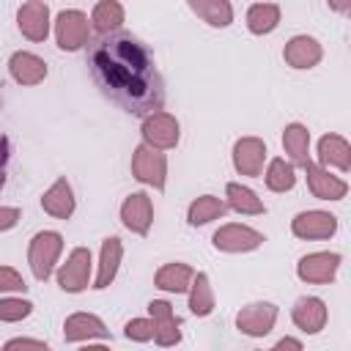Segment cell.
<instances>
[{
  "label": "cell",
  "instance_id": "7402d4cb",
  "mask_svg": "<svg viewBox=\"0 0 351 351\" xmlns=\"http://www.w3.org/2000/svg\"><path fill=\"white\" fill-rule=\"evenodd\" d=\"M318 159H321V165H335L340 170H348L351 167V148L343 137L326 134L318 143Z\"/></svg>",
  "mask_w": 351,
  "mask_h": 351
},
{
  "label": "cell",
  "instance_id": "f546056e",
  "mask_svg": "<svg viewBox=\"0 0 351 351\" xmlns=\"http://www.w3.org/2000/svg\"><path fill=\"white\" fill-rule=\"evenodd\" d=\"M293 184H296L293 165L285 159H271V165L266 170V186L271 192H285V189H293Z\"/></svg>",
  "mask_w": 351,
  "mask_h": 351
},
{
  "label": "cell",
  "instance_id": "d6986e66",
  "mask_svg": "<svg viewBox=\"0 0 351 351\" xmlns=\"http://www.w3.org/2000/svg\"><path fill=\"white\" fill-rule=\"evenodd\" d=\"M41 206H44V211H49L52 217H58V219H69L71 211H74V195H71L69 181H66V178H58V181L44 192Z\"/></svg>",
  "mask_w": 351,
  "mask_h": 351
},
{
  "label": "cell",
  "instance_id": "e575fe53",
  "mask_svg": "<svg viewBox=\"0 0 351 351\" xmlns=\"http://www.w3.org/2000/svg\"><path fill=\"white\" fill-rule=\"evenodd\" d=\"M0 351H49V346L38 343V340H30V337H16V340H8Z\"/></svg>",
  "mask_w": 351,
  "mask_h": 351
},
{
  "label": "cell",
  "instance_id": "f1b7e54d",
  "mask_svg": "<svg viewBox=\"0 0 351 351\" xmlns=\"http://www.w3.org/2000/svg\"><path fill=\"white\" fill-rule=\"evenodd\" d=\"M228 208L239 214H263V203L255 197L252 189L241 184H228Z\"/></svg>",
  "mask_w": 351,
  "mask_h": 351
},
{
  "label": "cell",
  "instance_id": "8d00e7d4",
  "mask_svg": "<svg viewBox=\"0 0 351 351\" xmlns=\"http://www.w3.org/2000/svg\"><path fill=\"white\" fill-rule=\"evenodd\" d=\"M5 162H8V140H5V134L0 132V189H3V184H5Z\"/></svg>",
  "mask_w": 351,
  "mask_h": 351
},
{
  "label": "cell",
  "instance_id": "ffe728a7",
  "mask_svg": "<svg viewBox=\"0 0 351 351\" xmlns=\"http://www.w3.org/2000/svg\"><path fill=\"white\" fill-rule=\"evenodd\" d=\"M110 329L96 318V315H88V313H77V315H69L66 318V326H63V337L66 340H85V337H107Z\"/></svg>",
  "mask_w": 351,
  "mask_h": 351
},
{
  "label": "cell",
  "instance_id": "cb8c5ba5",
  "mask_svg": "<svg viewBox=\"0 0 351 351\" xmlns=\"http://www.w3.org/2000/svg\"><path fill=\"white\" fill-rule=\"evenodd\" d=\"M90 22H93V27H96L101 36L118 33V27H121V22H123V8H121V3H115V0H101V3H96L93 14H90Z\"/></svg>",
  "mask_w": 351,
  "mask_h": 351
},
{
  "label": "cell",
  "instance_id": "3957f363",
  "mask_svg": "<svg viewBox=\"0 0 351 351\" xmlns=\"http://www.w3.org/2000/svg\"><path fill=\"white\" fill-rule=\"evenodd\" d=\"M55 38H58V47L60 49H80L90 41V25H88V16L77 8H69V11H60L58 19H55Z\"/></svg>",
  "mask_w": 351,
  "mask_h": 351
},
{
  "label": "cell",
  "instance_id": "5bb4252c",
  "mask_svg": "<svg viewBox=\"0 0 351 351\" xmlns=\"http://www.w3.org/2000/svg\"><path fill=\"white\" fill-rule=\"evenodd\" d=\"M291 230L299 239H329L337 230V219L326 211H304L293 219Z\"/></svg>",
  "mask_w": 351,
  "mask_h": 351
},
{
  "label": "cell",
  "instance_id": "7c38bea8",
  "mask_svg": "<svg viewBox=\"0 0 351 351\" xmlns=\"http://www.w3.org/2000/svg\"><path fill=\"white\" fill-rule=\"evenodd\" d=\"M266 159V145L258 137H244L233 145V165L241 176H261Z\"/></svg>",
  "mask_w": 351,
  "mask_h": 351
},
{
  "label": "cell",
  "instance_id": "9c48e42d",
  "mask_svg": "<svg viewBox=\"0 0 351 351\" xmlns=\"http://www.w3.org/2000/svg\"><path fill=\"white\" fill-rule=\"evenodd\" d=\"M16 22H19V30L30 41H44L47 33H49V5L41 3V0H30L19 8Z\"/></svg>",
  "mask_w": 351,
  "mask_h": 351
},
{
  "label": "cell",
  "instance_id": "d590c367",
  "mask_svg": "<svg viewBox=\"0 0 351 351\" xmlns=\"http://www.w3.org/2000/svg\"><path fill=\"white\" fill-rule=\"evenodd\" d=\"M16 219H19V208H0V230H8V228H14L16 225Z\"/></svg>",
  "mask_w": 351,
  "mask_h": 351
},
{
  "label": "cell",
  "instance_id": "484cf974",
  "mask_svg": "<svg viewBox=\"0 0 351 351\" xmlns=\"http://www.w3.org/2000/svg\"><path fill=\"white\" fill-rule=\"evenodd\" d=\"M282 145H285V154L296 162V165H304L310 162V132L302 126V123H291L285 126V134H282Z\"/></svg>",
  "mask_w": 351,
  "mask_h": 351
},
{
  "label": "cell",
  "instance_id": "ac0fdd59",
  "mask_svg": "<svg viewBox=\"0 0 351 351\" xmlns=\"http://www.w3.org/2000/svg\"><path fill=\"white\" fill-rule=\"evenodd\" d=\"M293 324L304 332H321L326 324V307L315 296H304L293 304Z\"/></svg>",
  "mask_w": 351,
  "mask_h": 351
},
{
  "label": "cell",
  "instance_id": "8992f818",
  "mask_svg": "<svg viewBox=\"0 0 351 351\" xmlns=\"http://www.w3.org/2000/svg\"><path fill=\"white\" fill-rule=\"evenodd\" d=\"M88 277H90V252H88L85 247H77V250L69 255V261L60 266L58 282H60L63 291L77 293V291H82V288L88 285Z\"/></svg>",
  "mask_w": 351,
  "mask_h": 351
},
{
  "label": "cell",
  "instance_id": "7a4b0ae2",
  "mask_svg": "<svg viewBox=\"0 0 351 351\" xmlns=\"http://www.w3.org/2000/svg\"><path fill=\"white\" fill-rule=\"evenodd\" d=\"M60 250H63V239H60V233H55V230H44V233H36V236H33L27 261H30V269H33V277H36V280L44 282V280L52 274V266H55Z\"/></svg>",
  "mask_w": 351,
  "mask_h": 351
},
{
  "label": "cell",
  "instance_id": "4fadbf2b",
  "mask_svg": "<svg viewBox=\"0 0 351 351\" xmlns=\"http://www.w3.org/2000/svg\"><path fill=\"white\" fill-rule=\"evenodd\" d=\"M302 167H304V173H307V186H310V192H313L315 197H321V200H340V197L348 192L346 181L329 176L324 167H318V165H313V162H304Z\"/></svg>",
  "mask_w": 351,
  "mask_h": 351
},
{
  "label": "cell",
  "instance_id": "44dd1931",
  "mask_svg": "<svg viewBox=\"0 0 351 351\" xmlns=\"http://www.w3.org/2000/svg\"><path fill=\"white\" fill-rule=\"evenodd\" d=\"M121 255H123V247H121V239L110 236L104 239L101 244V263H99V274H96V282L93 288H107L118 271V263H121Z\"/></svg>",
  "mask_w": 351,
  "mask_h": 351
},
{
  "label": "cell",
  "instance_id": "836d02e7",
  "mask_svg": "<svg viewBox=\"0 0 351 351\" xmlns=\"http://www.w3.org/2000/svg\"><path fill=\"white\" fill-rule=\"evenodd\" d=\"M25 280L19 277L16 269L11 266H0V291H25Z\"/></svg>",
  "mask_w": 351,
  "mask_h": 351
},
{
  "label": "cell",
  "instance_id": "52a82bcc",
  "mask_svg": "<svg viewBox=\"0 0 351 351\" xmlns=\"http://www.w3.org/2000/svg\"><path fill=\"white\" fill-rule=\"evenodd\" d=\"M277 321V307L269 304V302H258V304H250L244 307L239 315H236V324L244 335H252V337H263L271 332Z\"/></svg>",
  "mask_w": 351,
  "mask_h": 351
},
{
  "label": "cell",
  "instance_id": "603a6c76",
  "mask_svg": "<svg viewBox=\"0 0 351 351\" xmlns=\"http://www.w3.org/2000/svg\"><path fill=\"white\" fill-rule=\"evenodd\" d=\"M189 8L211 27H225L233 19V8L228 0H189Z\"/></svg>",
  "mask_w": 351,
  "mask_h": 351
},
{
  "label": "cell",
  "instance_id": "5b68a950",
  "mask_svg": "<svg viewBox=\"0 0 351 351\" xmlns=\"http://www.w3.org/2000/svg\"><path fill=\"white\" fill-rule=\"evenodd\" d=\"M143 137H145V145L156 151L173 148L178 143V121L167 112H154L143 121Z\"/></svg>",
  "mask_w": 351,
  "mask_h": 351
},
{
  "label": "cell",
  "instance_id": "e0dca14e",
  "mask_svg": "<svg viewBox=\"0 0 351 351\" xmlns=\"http://www.w3.org/2000/svg\"><path fill=\"white\" fill-rule=\"evenodd\" d=\"M282 58L293 69H310V66H315L321 60V44L315 38H310V36H296V38H291L285 44Z\"/></svg>",
  "mask_w": 351,
  "mask_h": 351
},
{
  "label": "cell",
  "instance_id": "9a60e30c",
  "mask_svg": "<svg viewBox=\"0 0 351 351\" xmlns=\"http://www.w3.org/2000/svg\"><path fill=\"white\" fill-rule=\"evenodd\" d=\"M151 310V324H154V340L159 346H176L181 340V332H178V321L173 315V307L167 302H151L148 304Z\"/></svg>",
  "mask_w": 351,
  "mask_h": 351
},
{
  "label": "cell",
  "instance_id": "4316f807",
  "mask_svg": "<svg viewBox=\"0 0 351 351\" xmlns=\"http://www.w3.org/2000/svg\"><path fill=\"white\" fill-rule=\"evenodd\" d=\"M277 22H280V5H274V3H255L247 11V27L258 36L271 33L277 27Z\"/></svg>",
  "mask_w": 351,
  "mask_h": 351
},
{
  "label": "cell",
  "instance_id": "74e56055",
  "mask_svg": "<svg viewBox=\"0 0 351 351\" xmlns=\"http://www.w3.org/2000/svg\"><path fill=\"white\" fill-rule=\"evenodd\" d=\"M271 351H302V343L296 337H282Z\"/></svg>",
  "mask_w": 351,
  "mask_h": 351
},
{
  "label": "cell",
  "instance_id": "6da1fadb",
  "mask_svg": "<svg viewBox=\"0 0 351 351\" xmlns=\"http://www.w3.org/2000/svg\"><path fill=\"white\" fill-rule=\"evenodd\" d=\"M88 63L96 85L107 99L132 115H154L165 104L162 74L143 41L132 33L99 36L88 49Z\"/></svg>",
  "mask_w": 351,
  "mask_h": 351
},
{
  "label": "cell",
  "instance_id": "277c9868",
  "mask_svg": "<svg viewBox=\"0 0 351 351\" xmlns=\"http://www.w3.org/2000/svg\"><path fill=\"white\" fill-rule=\"evenodd\" d=\"M132 173L137 181L151 184L154 189H165V173H167V159L162 151L151 148V145H137L134 156H132Z\"/></svg>",
  "mask_w": 351,
  "mask_h": 351
},
{
  "label": "cell",
  "instance_id": "f35d334b",
  "mask_svg": "<svg viewBox=\"0 0 351 351\" xmlns=\"http://www.w3.org/2000/svg\"><path fill=\"white\" fill-rule=\"evenodd\" d=\"M80 351H110V348H104V346H85V348H80Z\"/></svg>",
  "mask_w": 351,
  "mask_h": 351
},
{
  "label": "cell",
  "instance_id": "4dcf8cb0",
  "mask_svg": "<svg viewBox=\"0 0 351 351\" xmlns=\"http://www.w3.org/2000/svg\"><path fill=\"white\" fill-rule=\"evenodd\" d=\"M189 310L195 315H208L214 310V293H211L208 277L203 271L195 274V285H192V293H189Z\"/></svg>",
  "mask_w": 351,
  "mask_h": 351
},
{
  "label": "cell",
  "instance_id": "8fae6325",
  "mask_svg": "<svg viewBox=\"0 0 351 351\" xmlns=\"http://www.w3.org/2000/svg\"><path fill=\"white\" fill-rule=\"evenodd\" d=\"M340 266V255L337 252H313L307 258L299 261V277L304 282H332L335 271Z\"/></svg>",
  "mask_w": 351,
  "mask_h": 351
},
{
  "label": "cell",
  "instance_id": "1f68e13d",
  "mask_svg": "<svg viewBox=\"0 0 351 351\" xmlns=\"http://www.w3.org/2000/svg\"><path fill=\"white\" fill-rule=\"evenodd\" d=\"M33 310L30 302L25 299H0V321H22Z\"/></svg>",
  "mask_w": 351,
  "mask_h": 351
},
{
  "label": "cell",
  "instance_id": "d6a6232c",
  "mask_svg": "<svg viewBox=\"0 0 351 351\" xmlns=\"http://www.w3.org/2000/svg\"><path fill=\"white\" fill-rule=\"evenodd\" d=\"M126 337L129 340H137V343H145L154 337V324L145 321V318H134L126 324Z\"/></svg>",
  "mask_w": 351,
  "mask_h": 351
},
{
  "label": "cell",
  "instance_id": "d4e9b609",
  "mask_svg": "<svg viewBox=\"0 0 351 351\" xmlns=\"http://www.w3.org/2000/svg\"><path fill=\"white\" fill-rule=\"evenodd\" d=\"M192 277H195V271H192L186 263H167V266H162V269L156 271V285H159L162 291L181 293V291L189 288Z\"/></svg>",
  "mask_w": 351,
  "mask_h": 351
},
{
  "label": "cell",
  "instance_id": "ba28073f",
  "mask_svg": "<svg viewBox=\"0 0 351 351\" xmlns=\"http://www.w3.org/2000/svg\"><path fill=\"white\" fill-rule=\"evenodd\" d=\"M261 241L263 236L247 225H225L214 233V247L225 252H247V250L261 247Z\"/></svg>",
  "mask_w": 351,
  "mask_h": 351
},
{
  "label": "cell",
  "instance_id": "83f0119b",
  "mask_svg": "<svg viewBox=\"0 0 351 351\" xmlns=\"http://www.w3.org/2000/svg\"><path fill=\"white\" fill-rule=\"evenodd\" d=\"M228 211V203H222L214 195H203L189 206V225H206L211 219H219Z\"/></svg>",
  "mask_w": 351,
  "mask_h": 351
},
{
  "label": "cell",
  "instance_id": "2e32d148",
  "mask_svg": "<svg viewBox=\"0 0 351 351\" xmlns=\"http://www.w3.org/2000/svg\"><path fill=\"white\" fill-rule=\"evenodd\" d=\"M8 69L19 85H38L47 77V63L33 52H14L8 60Z\"/></svg>",
  "mask_w": 351,
  "mask_h": 351
},
{
  "label": "cell",
  "instance_id": "30bf717a",
  "mask_svg": "<svg viewBox=\"0 0 351 351\" xmlns=\"http://www.w3.org/2000/svg\"><path fill=\"white\" fill-rule=\"evenodd\" d=\"M121 219L129 230L145 236L148 228H151V219H154V208H151V197L145 192H134L123 200L121 206Z\"/></svg>",
  "mask_w": 351,
  "mask_h": 351
}]
</instances>
